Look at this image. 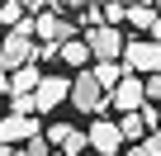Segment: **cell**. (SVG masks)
<instances>
[{"label":"cell","mask_w":161,"mask_h":156,"mask_svg":"<svg viewBox=\"0 0 161 156\" xmlns=\"http://www.w3.org/2000/svg\"><path fill=\"white\" fill-rule=\"evenodd\" d=\"M29 10L19 5V0H0V29H10V24H19Z\"/></svg>","instance_id":"14"},{"label":"cell","mask_w":161,"mask_h":156,"mask_svg":"<svg viewBox=\"0 0 161 156\" xmlns=\"http://www.w3.org/2000/svg\"><path fill=\"white\" fill-rule=\"evenodd\" d=\"M90 76H95V81H100V90L109 95V90L119 85V76H128V71H123L119 62H95V66H90Z\"/></svg>","instance_id":"13"},{"label":"cell","mask_w":161,"mask_h":156,"mask_svg":"<svg viewBox=\"0 0 161 156\" xmlns=\"http://www.w3.org/2000/svg\"><path fill=\"white\" fill-rule=\"evenodd\" d=\"M5 76H10V95H33V85H38L43 71H38L33 62H24V66H14V71H5Z\"/></svg>","instance_id":"11"},{"label":"cell","mask_w":161,"mask_h":156,"mask_svg":"<svg viewBox=\"0 0 161 156\" xmlns=\"http://www.w3.org/2000/svg\"><path fill=\"white\" fill-rule=\"evenodd\" d=\"M66 104L76 114H104L109 109V95L100 90V81H95L90 71H76L71 76V90H66Z\"/></svg>","instance_id":"2"},{"label":"cell","mask_w":161,"mask_h":156,"mask_svg":"<svg viewBox=\"0 0 161 156\" xmlns=\"http://www.w3.org/2000/svg\"><path fill=\"white\" fill-rule=\"evenodd\" d=\"M156 128H161V109H156Z\"/></svg>","instance_id":"24"},{"label":"cell","mask_w":161,"mask_h":156,"mask_svg":"<svg viewBox=\"0 0 161 156\" xmlns=\"http://www.w3.org/2000/svg\"><path fill=\"white\" fill-rule=\"evenodd\" d=\"M152 128H156V109H152V104H137V109H128V114L119 118V137H123V142H142Z\"/></svg>","instance_id":"6"},{"label":"cell","mask_w":161,"mask_h":156,"mask_svg":"<svg viewBox=\"0 0 161 156\" xmlns=\"http://www.w3.org/2000/svg\"><path fill=\"white\" fill-rule=\"evenodd\" d=\"M52 156H62V151H52Z\"/></svg>","instance_id":"26"},{"label":"cell","mask_w":161,"mask_h":156,"mask_svg":"<svg viewBox=\"0 0 161 156\" xmlns=\"http://www.w3.org/2000/svg\"><path fill=\"white\" fill-rule=\"evenodd\" d=\"M0 38H5V29H0Z\"/></svg>","instance_id":"25"},{"label":"cell","mask_w":161,"mask_h":156,"mask_svg":"<svg viewBox=\"0 0 161 156\" xmlns=\"http://www.w3.org/2000/svg\"><path fill=\"white\" fill-rule=\"evenodd\" d=\"M10 151H14V147H5V142H0V156H10Z\"/></svg>","instance_id":"21"},{"label":"cell","mask_w":161,"mask_h":156,"mask_svg":"<svg viewBox=\"0 0 161 156\" xmlns=\"http://www.w3.org/2000/svg\"><path fill=\"white\" fill-rule=\"evenodd\" d=\"M119 156H142V151H119Z\"/></svg>","instance_id":"23"},{"label":"cell","mask_w":161,"mask_h":156,"mask_svg":"<svg viewBox=\"0 0 161 156\" xmlns=\"http://www.w3.org/2000/svg\"><path fill=\"white\" fill-rule=\"evenodd\" d=\"M123 71H161V43H152V38H133V43H123Z\"/></svg>","instance_id":"4"},{"label":"cell","mask_w":161,"mask_h":156,"mask_svg":"<svg viewBox=\"0 0 161 156\" xmlns=\"http://www.w3.org/2000/svg\"><path fill=\"white\" fill-rule=\"evenodd\" d=\"M62 156H80V151H86V128H71V123H52L47 132H43Z\"/></svg>","instance_id":"9"},{"label":"cell","mask_w":161,"mask_h":156,"mask_svg":"<svg viewBox=\"0 0 161 156\" xmlns=\"http://www.w3.org/2000/svg\"><path fill=\"white\" fill-rule=\"evenodd\" d=\"M114 156H119V151H114Z\"/></svg>","instance_id":"27"},{"label":"cell","mask_w":161,"mask_h":156,"mask_svg":"<svg viewBox=\"0 0 161 156\" xmlns=\"http://www.w3.org/2000/svg\"><path fill=\"white\" fill-rule=\"evenodd\" d=\"M24 151H29V156H52V142H47L43 132H33V137L24 142Z\"/></svg>","instance_id":"17"},{"label":"cell","mask_w":161,"mask_h":156,"mask_svg":"<svg viewBox=\"0 0 161 156\" xmlns=\"http://www.w3.org/2000/svg\"><path fill=\"white\" fill-rule=\"evenodd\" d=\"M133 151H142V156H161V128H156V132H147Z\"/></svg>","instance_id":"18"},{"label":"cell","mask_w":161,"mask_h":156,"mask_svg":"<svg viewBox=\"0 0 161 156\" xmlns=\"http://www.w3.org/2000/svg\"><path fill=\"white\" fill-rule=\"evenodd\" d=\"M147 38H152V43H161V10H156V19H152V29H147Z\"/></svg>","instance_id":"19"},{"label":"cell","mask_w":161,"mask_h":156,"mask_svg":"<svg viewBox=\"0 0 161 156\" xmlns=\"http://www.w3.org/2000/svg\"><path fill=\"white\" fill-rule=\"evenodd\" d=\"M123 33H119V24H95L90 33H86V47H90V57H100V62H119V52H123Z\"/></svg>","instance_id":"3"},{"label":"cell","mask_w":161,"mask_h":156,"mask_svg":"<svg viewBox=\"0 0 161 156\" xmlns=\"http://www.w3.org/2000/svg\"><path fill=\"white\" fill-rule=\"evenodd\" d=\"M66 90H71V76H38L33 85V109L38 114H52L66 104Z\"/></svg>","instance_id":"5"},{"label":"cell","mask_w":161,"mask_h":156,"mask_svg":"<svg viewBox=\"0 0 161 156\" xmlns=\"http://www.w3.org/2000/svg\"><path fill=\"white\" fill-rule=\"evenodd\" d=\"M33 19L24 14L19 24H10L5 29V38H0V71H14V66H24V62H33Z\"/></svg>","instance_id":"1"},{"label":"cell","mask_w":161,"mask_h":156,"mask_svg":"<svg viewBox=\"0 0 161 156\" xmlns=\"http://www.w3.org/2000/svg\"><path fill=\"white\" fill-rule=\"evenodd\" d=\"M57 57H62L66 66H80V71H86L90 47H86V38H66V43H57Z\"/></svg>","instance_id":"12"},{"label":"cell","mask_w":161,"mask_h":156,"mask_svg":"<svg viewBox=\"0 0 161 156\" xmlns=\"http://www.w3.org/2000/svg\"><path fill=\"white\" fill-rule=\"evenodd\" d=\"M109 104H114L119 114H128V109H137V104H147V95H142V76H137V71H128V76H119V85L109 90Z\"/></svg>","instance_id":"7"},{"label":"cell","mask_w":161,"mask_h":156,"mask_svg":"<svg viewBox=\"0 0 161 156\" xmlns=\"http://www.w3.org/2000/svg\"><path fill=\"white\" fill-rule=\"evenodd\" d=\"M10 156H29V151H24V147H19V151H10Z\"/></svg>","instance_id":"22"},{"label":"cell","mask_w":161,"mask_h":156,"mask_svg":"<svg viewBox=\"0 0 161 156\" xmlns=\"http://www.w3.org/2000/svg\"><path fill=\"white\" fill-rule=\"evenodd\" d=\"M86 147H95L100 156H114V151L123 147V137H119V123H109V118H95V123L86 128Z\"/></svg>","instance_id":"8"},{"label":"cell","mask_w":161,"mask_h":156,"mask_svg":"<svg viewBox=\"0 0 161 156\" xmlns=\"http://www.w3.org/2000/svg\"><path fill=\"white\" fill-rule=\"evenodd\" d=\"M33 132H38V118L33 114H5V118H0V142H5V147L29 142Z\"/></svg>","instance_id":"10"},{"label":"cell","mask_w":161,"mask_h":156,"mask_svg":"<svg viewBox=\"0 0 161 156\" xmlns=\"http://www.w3.org/2000/svg\"><path fill=\"white\" fill-rule=\"evenodd\" d=\"M0 95H10V76L5 71H0Z\"/></svg>","instance_id":"20"},{"label":"cell","mask_w":161,"mask_h":156,"mask_svg":"<svg viewBox=\"0 0 161 156\" xmlns=\"http://www.w3.org/2000/svg\"><path fill=\"white\" fill-rule=\"evenodd\" d=\"M142 95H147V104H161V71L142 76Z\"/></svg>","instance_id":"15"},{"label":"cell","mask_w":161,"mask_h":156,"mask_svg":"<svg viewBox=\"0 0 161 156\" xmlns=\"http://www.w3.org/2000/svg\"><path fill=\"white\" fill-rule=\"evenodd\" d=\"M100 19L104 24H123V0H104V5H100Z\"/></svg>","instance_id":"16"}]
</instances>
